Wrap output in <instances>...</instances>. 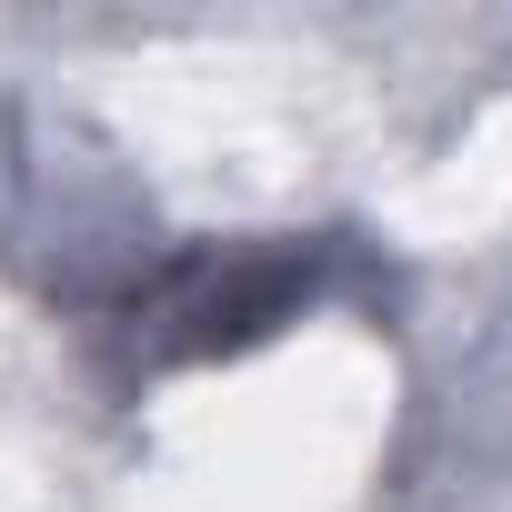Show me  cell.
<instances>
[{"mask_svg":"<svg viewBox=\"0 0 512 512\" xmlns=\"http://www.w3.org/2000/svg\"><path fill=\"white\" fill-rule=\"evenodd\" d=\"M161 241L171 221L151 211L121 141L51 101H0V282L11 292H31L81 342Z\"/></svg>","mask_w":512,"mask_h":512,"instance_id":"7a4b0ae2","label":"cell"},{"mask_svg":"<svg viewBox=\"0 0 512 512\" xmlns=\"http://www.w3.org/2000/svg\"><path fill=\"white\" fill-rule=\"evenodd\" d=\"M412 262L362 221H282V231H171L141 282L81 332V372L111 412L161 402L191 372H231L312 322H402Z\"/></svg>","mask_w":512,"mask_h":512,"instance_id":"6da1fadb","label":"cell"}]
</instances>
